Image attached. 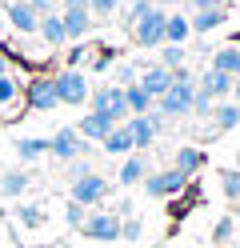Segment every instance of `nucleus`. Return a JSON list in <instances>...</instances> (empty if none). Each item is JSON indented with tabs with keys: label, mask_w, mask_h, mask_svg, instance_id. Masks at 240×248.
Here are the masks:
<instances>
[{
	"label": "nucleus",
	"mask_w": 240,
	"mask_h": 248,
	"mask_svg": "<svg viewBox=\"0 0 240 248\" xmlns=\"http://www.w3.org/2000/svg\"><path fill=\"white\" fill-rule=\"evenodd\" d=\"M144 176H148V160H144L140 152H128L124 164H120V172H116V180L124 184V188H132V184H144Z\"/></svg>",
	"instance_id": "f3484780"
},
{
	"label": "nucleus",
	"mask_w": 240,
	"mask_h": 248,
	"mask_svg": "<svg viewBox=\"0 0 240 248\" xmlns=\"http://www.w3.org/2000/svg\"><path fill=\"white\" fill-rule=\"evenodd\" d=\"M116 128L108 116H100V112H88V116H80V124H76V132H80V140H88V144H100L104 136Z\"/></svg>",
	"instance_id": "4468645a"
},
{
	"label": "nucleus",
	"mask_w": 240,
	"mask_h": 248,
	"mask_svg": "<svg viewBox=\"0 0 240 248\" xmlns=\"http://www.w3.org/2000/svg\"><path fill=\"white\" fill-rule=\"evenodd\" d=\"M136 84L148 92L152 100H160V96H164V92L172 88V72H168L164 64H144V68H140V76H136Z\"/></svg>",
	"instance_id": "9d476101"
},
{
	"label": "nucleus",
	"mask_w": 240,
	"mask_h": 248,
	"mask_svg": "<svg viewBox=\"0 0 240 248\" xmlns=\"http://www.w3.org/2000/svg\"><path fill=\"white\" fill-rule=\"evenodd\" d=\"M188 24H192L196 36H204V32H212V28L228 24V8H204V12H196V16H188Z\"/></svg>",
	"instance_id": "412c9836"
},
{
	"label": "nucleus",
	"mask_w": 240,
	"mask_h": 248,
	"mask_svg": "<svg viewBox=\"0 0 240 248\" xmlns=\"http://www.w3.org/2000/svg\"><path fill=\"white\" fill-rule=\"evenodd\" d=\"M28 4H32V12H36V16H48V12L60 8V0H28Z\"/></svg>",
	"instance_id": "ea45409f"
},
{
	"label": "nucleus",
	"mask_w": 240,
	"mask_h": 248,
	"mask_svg": "<svg viewBox=\"0 0 240 248\" xmlns=\"http://www.w3.org/2000/svg\"><path fill=\"white\" fill-rule=\"evenodd\" d=\"M28 108H32V112H52V108H60L56 88H52V76H32V80H28Z\"/></svg>",
	"instance_id": "1a4fd4ad"
},
{
	"label": "nucleus",
	"mask_w": 240,
	"mask_h": 248,
	"mask_svg": "<svg viewBox=\"0 0 240 248\" xmlns=\"http://www.w3.org/2000/svg\"><path fill=\"white\" fill-rule=\"evenodd\" d=\"M88 172H96L88 160H68V180H80V176H88Z\"/></svg>",
	"instance_id": "4c0bfd02"
},
{
	"label": "nucleus",
	"mask_w": 240,
	"mask_h": 248,
	"mask_svg": "<svg viewBox=\"0 0 240 248\" xmlns=\"http://www.w3.org/2000/svg\"><path fill=\"white\" fill-rule=\"evenodd\" d=\"M120 240H140V220H136V216L120 220Z\"/></svg>",
	"instance_id": "e433bc0d"
},
{
	"label": "nucleus",
	"mask_w": 240,
	"mask_h": 248,
	"mask_svg": "<svg viewBox=\"0 0 240 248\" xmlns=\"http://www.w3.org/2000/svg\"><path fill=\"white\" fill-rule=\"evenodd\" d=\"M192 92H196V84H172L164 96L156 100V112H164L168 120L188 116V112H192Z\"/></svg>",
	"instance_id": "0eeeda50"
},
{
	"label": "nucleus",
	"mask_w": 240,
	"mask_h": 248,
	"mask_svg": "<svg viewBox=\"0 0 240 248\" xmlns=\"http://www.w3.org/2000/svg\"><path fill=\"white\" fill-rule=\"evenodd\" d=\"M156 4H152V0H132V4H128V12H124V28H132L140 16H148V12H152Z\"/></svg>",
	"instance_id": "c85d7f7f"
},
{
	"label": "nucleus",
	"mask_w": 240,
	"mask_h": 248,
	"mask_svg": "<svg viewBox=\"0 0 240 248\" xmlns=\"http://www.w3.org/2000/svg\"><path fill=\"white\" fill-rule=\"evenodd\" d=\"M208 68H216V72H224V76L236 80V76H240V44H224V48H216Z\"/></svg>",
	"instance_id": "6ab92c4d"
},
{
	"label": "nucleus",
	"mask_w": 240,
	"mask_h": 248,
	"mask_svg": "<svg viewBox=\"0 0 240 248\" xmlns=\"http://www.w3.org/2000/svg\"><path fill=\"white\" fill-rule=\"evenodd\" d=\"M40 220H44V212H40V208H32V204H24V208H20V224H28V228H36Z\"/></svg>",
	"instance_id": "58836bf2"
},
{
	"label": "nucleus",
	"mask_w": 240,
	"mask_h": 248,
	"mask_svg": "<svg viewBox=\"0 0 240 248\" xmlns=\"http://www.w3.org/2000/svg\"><path fill=\"white\" fill-rule=\"evenodd\" d=\"M120 4H124V0H88V12H92V16H112Z\"/></svg>",
	"instance_id": "473e14b6"
},
{
	"label": "nucleus",
	"mask_w": 240,
	"mask_h": 248,
	"mask_svg": "<svg viewBox=\"0 0 240 248\" xmlns=\"http://www.w3.org/2000/svg\"><path fill=\"white\" fill-rule=\"evenodd\" d=\"M36 32H40V40L48 44V48H60V44H68V36H64V20H60V12H48V16H40Z\"/></svg>",
	"instance_id": "a211bd4d"
},
{
	"label": "nucleus",
	"mask_w": 240,
	"mask_h": 248,
	"mask_svg": "<svg viewBox=\"0 0 240 248\" xmlns=\"http://www.w3.org/2000/svg\"><path fill=\"white\" fill-rule=\"evenodd\" d=\"M196 88L208 92L212 100H224V96H232V76H224V72H216V68H204L200 80H196Z\"/></svg>",
	"instance_id": "dca6fc26"
},
{
	"label": "nucleus",
	"mask_w": 240,
	"mask_h": 248,
	"mask_svg": "<svg viewBox=\"0 0 240 248\" xmlns=\"http://www.w3.org/2000/svg\"><path fill=\"white\" fill-rule=\"evenodd\" d=\"M28 188V172L24 168H8L4 176H0V196H20Z\"/></svg>",
	"instance_id": "a878e982"
},
{
	"label": "nucleus",
	"mask_w": 240,
	"mask_h": 248,
	"mask_svg": "<svg viewBox=\"0 0 240 248\" xmlns=\"http://www.w3.org/2000/svg\"><path fill=\"white\" fill-rule=\"evenodd\" d=\"M92 112H100V116H108L112 124H124L128 120V104H124V88H116V84H104V88H96L92 92Z\"/></svg>",
	"instance_id": "7ed1b4c3"
},
{
	"label": "nucleus",
	"mask_w": 240,
	"mask_h": 248,
	"mask_svg": "<svg viewBox=\"0 0 240 248\" xmlns=\"http://www.w3.org/2000/svg\"><path fill=\"white\" fill-rule=\"evenodd\" d=\"M88 60H92V68H96V72H104V68H112L116 52H112V48H100V52H88Z\"/></svg>",
	"instance_id": "f704fd0d"
},
{
	"label": "nucleus",
	"mask_w": 240,
	"mask_h": 248,
	"mask_svg": "<svg viewBox=\"0 0 240 248\" xmlns=\"http://www.w3.org/2000/svg\"><path fill=\"white\" fill-rule=\"evenodd\" d=\"M172 168H176V172H184V176L192 180V176H196L200 168H204V152H200V148H192V144L176 148V156H172Z\"/></svg>",
	"instance_id": "aec40b11"
},
{
	"label": "nucleus",
	"mask_w": 240,
	"mask_h": 248,
	"mask_svg": "<svg viewBox=\"0 0 240 248\" xmlns=\"http://www.w3.org/2000/svg\"><path fill=\"white\" fill-rule=\"evenodd\" d=\"M144 188H148V196H180V192H188V176L184 172H176L172 164H164L160 172H148L144 176Z\"/></svg>",
	"instance_id": "20e7f679"
},
{
	"label": "nucleus",
	"mask_w": 240,
	"mask_h": 248,
	"mask_svg": "<svg viewBox=\"0 0 240 248\" xmlns=\"http://www.w3.org/2000/svg\"><path fill=\"white\" fill-rule=\"evenodd\" d=\"M44 152H48V140H44V136H24V140H16V156H20L24 164L40 160Z\"/></svg>",
	"instance_id": "393cba45"
},
{
	"label": "nucleus",
	"mask_w": 240,
	"mask_h": 248,
	"mask_svg": "<svg viewBox=\"0 0 240 248\" xmlns=\"http://www.w3.org/2000/svg\"><path fill=\"white\" fill-rule=\"evenodd\" d=\"M160 64H164L168 72L184 68V44H160Z\"/></svg>",
	"instance_id": "bb28decb"
},
{
	"label": "nucleus",
	"mask_w": 240,
	"mask_h": 248,
	"mask_svg": "<svg viewBox=\"0 0 240 248\" xmlns=\"http://www.w3.org/2000/svg\"><path fill=\"white\" fill-rule=\"evenodd\" d=\"M188 4L196 12H204V8H224V0H188Z\"/></svg>",
	"instance_id": "79ce46f5"
},
{
	"label": "nucleus",
	"mask_w": 240,
	"mask_h": 248,
	"mask_svg": "<svg viewBox=\"0 0 240 248\" xmlns=\"http://www.w3.org/2000/svg\"><path fill=\"white\" fill-rule=\"evenodd\" d=\"M192 36V24L184 12H168V20H164V44H184Z\"/></svg>",
	"instance_id": "4be33fe9"
},
{
	"label": "nucleus",
	"mask_w": 240,
	"mask_h": 248,
	"mask_svg": "<svg viewBox=\"0 0 240 248\" xmlns=\"http://www.w3.org/2000/svg\"><path fill=\"white\" fill-rule=\"evenodd\" d=\"M84 56H88V44H76V48L68 52V68H76V64H80Z\"/></svg>",
	"instance_id": "a19ab883"
},
{
	"label": "nucleus",
	"mask_w": 240,
	"mask_h": 248,
	"mask_svg": "<svg viewBox=\"0 0 240 248\" xmlns=\"http://www.w3.org/2000/svg\"><path fill=\"white\" fill-rule=\"evenodd\" d=\"M212 104H216V100L208 96V92H200V88L192 92V112H196V116H208V112H212Z\"/></svg>",
	"instance_id": "72a5a7b5"
},
{
	"label": "nucleus",
	"mask_w": 240,
	"mask_h": 248,
	"mask_svg": "<svg viewBox=\"0 0 240 248\" xmlns=\"http://www.w3.org/2000/svg\"><path fill=\"white\" fill-rule=\"evenodd\" d=\"M4 16H8V24L16 28V32L36 36V24H40V16L32 12V4H28V0H8V4H4Z\"/></svg>",
	"instance_id": "9b49d317"
},
{
	"label": "nucleus",
	"mask_w": 240,
	"mask_h": 248,
	"mask_svg": "<svg viewBox=\"0 0 240 248\" xmlns=\"http://www.w3.org/2000/svg\"><path fill=\"white\" fill-rule=\"evenodd\" d=\"M208 120H212V136H216V132H232L236 124H240V104H232V100H216L212 112H208Z\"/></svg>",
	"instance_id": "2eb2a0df"
},
{
	"label": "nucleus",
	"mask_w": 240,
	"mask_h": 248,
	"mask_svg": "<svg viewBox=\"0 0 240 248\" xmlns=\"http://www.w3.org/2000/svg\"><path fill=\"white\" fill-rule=\"evenodd\" d=\"M232 104H240V76L232 80Z\"/></svg>",
	"instance_id": "37998d69"
},
{
	"label": "nucleus",
	"mask_w": 240,
	"mask_h": 248,
	"mask_svg": "<svg viewBox=\"0 0 240 248\" xmlns=\"http://www.w3.org/2000/svg\"><path fill=\"white\" fill-rule=\"evenodd\" d=\"M0 76H8V60L4 56H0Z\"/></svg>",
	"instance_id": "c03bdc74"
},
{
	"label": "nucleus",
	"mask_w": 240,
	"mask_h": 248,
	"mask_svg": "<svg viewBox=\"0 0 240 248\" xmlns=\"http://www.w3.org/2000/svg\"><path fill=\"white\" fill-rule=\"evenodd\" d=\"M124 104H128V116H144V112H152L156 100H152L140 84H128V88H124Z\"/></svg>",
	"instance_id": "b1692460"
},
{
	"label": "nucleus",
	"mask_w": 240,
	"mask_h": 248,
	"mask_svg": "<svg viewBox=\"0 0 240 248\" xmlns=\"http://www.w3.org/2000/svg\"><path fill=\"white\" fill-rule=\"evenodd\" d=\"M220 188L228 200H240V168H224L220 172Z\"/></svg>",
	"instance_id": "cd10ccee"
},
{
	"label": "nucleus",
	"mask_w": 240,
	"mask_h": 248,
	"mask_svg": "<svg viewBox=\"0 0 240 248\" xmlns=\"http://www.w3.org/2000/svg\"><path fill=\"white\" fill-rule=\"evenodd\" d=\"M84 216H88V208H84V204H76V200H68V204H64V220H68L72 228L84 224Z\"/></svg>",
	"instance_id": "2f4dec72"
},
{
	"label": "nucleus",
	"mask_w": 240,
	"mask_h": 248,
	"mask_svg": "<svg viewBox=\"0 0 240 248\" xmlns=\"http://www.w3.org/2000/svg\"><path fill=\"white\" fill-rule=\"evenodd\" d=\"M236 236H240V224H236Z\"/></svg>",
	"instance_id": "a18cd8bd"
},
{
	"label": "nucleus",
	"mask_w": 240,
	"mask_h": 248,
	"mask_svg": "<svg viewBox=\"0 0 240 248\" xmlns=\"http://www.w3.org/2000/svg\"><path fill=\"white\" fill-rule=\"evenodd\" d=\"M108 188L112 184L100 176V172H88V176H80V180H72V188H68V196L76 200V204H84V208H92V204H100V200L108 196Z\"/></svg>",
	"instance_id": "39448f33"
},
{
	"label": "nucleus",
	"mask_w": 240,
	"mask_h": 248,
	"mask_svg": "<svg viewBox=\"0 0 240 248\" xmlns=\"http://www.w3.org/2000/svg\"><path fill=\"white\" fill-rule=\"evenodd\" d=\"M16 96H20V84H16L12 76H0V108L16 104Z\"/></svg>",
	"instance_id": "c756f323"
},
{
	"label": "nucleus",
	"mask_w": 240,
	"mask_h": 248,
	"mask_svg": "<svg viewBox=\"0 0 240 248\" xmlns=\"http://www.w3.org/2000/svg\"><path fill=\"white\" fill-rule=\"evenodd\" d=\"M164 20H168V12L152 8L148 16H140L132 28H128L132 40H136V48H160V44H164Z\"/></svg>",
	"instance_id": "f03ea898"
},
{
	"label": "nucleus",
	"mask_w": 240,
	"mask_h": 248,
	"mask_svg": "<svg viewBox=\"0 0 240 248\" xmlns=\"http://www.w3.org/2000/svg\"><path fill=\"white\" fill-rule=\"evenodd\" d=\"M80 232H84L88 240H120V216H112V212H88L84 224H80Z\"/></svg>",
	"instance_id": "6e6552de"
},
{
	"label": "nucleus",
	"mask_w": 240,
	"mask_h": 248,
	"mask_svg": "<svg viewBox=\"0 0 240 248\" xmlns=\"http://www.w3.org/2000/svg\"><path fill=\"white\" fill-rule=\"evenodd\" d=\"M124 128H128V136H132V152H144V148H152L156 144V128H152V120L148 116H128L124 120Z\"/></svg>",
	"instance_id": "ddd939ff"
},
{
	"label": "nucleus",
	"mask_w": 240,
	"mask_h": 248,
	"mask_svg": "<svg viewBox=\"0 0 240 248\" xmlns=\"http://www.w3.org/2000/svg\"><path fill=\"white\" fill-rule=\"evenodd\" d=\"M136 84V64H116V88Z\"/></svg>",
	"instance_id": "c9c22d12"
},
{
	"label": "nucleus",
	"mask_w": 240,
	"mask_h": 248,
	"mask_svg": "<svg viewBox=\"0 0 240 248\" xmlns=\"http://www.w3.org/2000/svg\"><path fill=\"white\" fill-rule=\"evenodd\" d=\"M88 148H92V144H88V140H80V132H76V128H60V132L52 136V140H48V152H52V156H56L60 164L80 160Z\"/></svg>",
	"instance_id": "423d86ee"
},
{
	"label": "nucleus",
	"mask_w": 240,
	"mask_h": 248,
	"mask_svg": "<svg viewBox=\"0 0 240 248\" xmlns=\"http://www.w3.org/2000/svg\"><path fill=\"white\" fill-rule=\"evenodd\" d=\"M232 236H236V224L228 220V216H224V220L216 224V232H212V248H220V244H228Z\"/></svg>",
	"instance_id": "7c9ffc66"
},
{
	"label": "nucleus",
	"mask_w": 240,
	"mask_h": 248,
	"mask_svg": "<svg viewBox=\"0 0 240 248\" xmlns=\"http://www.w3.org/2000/svg\"><path fill=\"white\" fill-rule=\"evenodd\" d=\"M60 20H64V36L68 40H84L92 32V12L88 8H60Z\"/></svg>",
	"instance_id": "f8f14e48"
},
{
	"label": "nucleus",
	"mask_w": 240,
	"mask_h": 248,
	"mask_svg": "<svg viewBox=\"0 0 240 248\" xmlns=\"http://www.w3.org/2000/svg\"><path fill=\"white\" fill-rule=\"evenodd\" d=\"M52 88H56V100L60 104H84L92 92H88V80H84V72L80 68H60L52 76Z\"/></svg>",
	"instance_id": "f257e3e1"
},
{
	"label": "nucleus",
	"mask_w": 240,
	"mask_h": 248,
	"mask_svg": "<svg viewBox=\"0 0 240 248\" xmlns=\"http://www.w3.org/2000/svg\"><path fill=\"white\" fill-rule=\"evenodd\" d=\"M100 148L108 152V156H128V152H132V136H128L124 124H116V128H112L104 140H100Z\"/></svg>",
	"instance_id": "5701e85b"
}]
</instances>
